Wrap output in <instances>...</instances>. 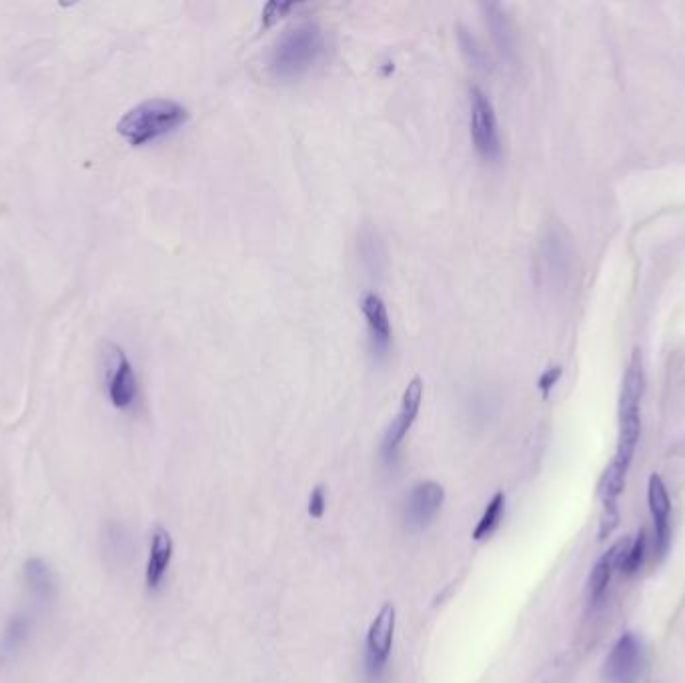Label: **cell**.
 <instances>
[{
  "mask_svg": "<svg viewBox=\"0 0 685 683\" xmlns=\"http://www.w3.org/2000/svg\"><path fill=\"white\" fill-rule=\"evenodd\" d=\"M327 509V495H325V487L317 485L309 497V515L315 519H321L325 515Z\"/></svg>",
  "mask_w": 685,
  "mask_h": 683,
  "instance_id": "obj_23",
  "label": "cell"
},
{
  "mask_svg": "<svg viewBox=\"0 0 685 683\" xmlns=\"http://www.w3.org/2000/svg\"><path fill=\"white\" fill-rule=\"evenodd\" d=\"M361 255H363V263L367 265V269L373 275L383 271L385 249H383V243L379 241V237L375 235V231H363V235H361Z\"/></svg>",
  "mask_w": 685,
  "mask_h": 683,
  "instance_id": "obj_19",
  "label": "cell"
},
{
  "mask_svg": "<svg viewBox=\"0 0 685 683\" xmlns=\"http://www.w3.org/2000/svg\"><path fill=\"white\" fill-rule=\"evenodd\" d=\"M459 45H461L463 53L467 55V59L471 61L473 67L479 69V67L485 65V53L481 51L477 39L471 33H467L465 29H459Z\"/></svg>",
  "mask_w": 685,
  "mask_h": 683,
  "instance_id": "obj_21",
  "label": "cell"
},
{
  "mask_svg": "<svg viewBox=\"0 0 685 683\" xmlns=\"http://www.w3.org/2000/svg\"><path fill=\"white\" fill-rule=\"evenodd\" d=\"M189 117V109L173 99H149L121 117L117 133L129 145L143 147L175 133L189 121Z\"/></svg>",
  "mask_w": 685,
  "mask_h": 683,
  "instance_id": "obj_2",
  "label": "cell"
},
{
  "mask_svg": "<svg viewBox=\"0 0 685 683\" xmlns=\"http://www.w3.org/2000/svg\"><path fill=\"white\" fill-rule=\"evenodd\" d=\"M629 545H631L629 539H625V537L619 539V541H617L607 553H603V555L597 559V563L593 565L591 575H589V595H591L593 601H597V599L605 593V589H607V585H609V581H611L613 571H615V569H621L623 559H625V555H627V551H629Z\"/></svg>",
  "mask_w": 685,
  "mask_h": 683,
  "instance_id": "obj_16",
  "label": "cell"
},
{
  "mask_svg": "<svg viewBox=\"0 0 685 683\" xmlns=\"http://www.w3.org/2000/svg\"><path fill=\"white\" fill-rule=\"evenodd\" d=\"M643 667L641 641L633 633H623L611 647L605 665V683H637Z\"/></svg>",
  "mask_w": 685,
  "mask_h": 683,
  "instance_id": "obj_8",
  "label": "cell"
},
{
  "mask_svg": "<svg viewBox=\"0 0 685 683\" xmlns=\"http://www.w3.org/2000/svg\"><path fill=\"white\" fill-rule=\"evenodd\" d=\"M105 387L111 405L131 411L139 399V381L127 353L117 343L105 345Z\"/></svg>",
  "mask_w": 685,
  "mask_h": 683,
  "instance_id": "obj_4",
  "label": "cell"
},
{
  "mask_svg": "<svg viewBox=\"0 0 685 683\" xmlns=\"http://www.w3.org/2000/svg\"><path fill=\"white\" fill-rule=\"evenodd\" d=\"M561 375H563V369H561L559 365L549 367V369L543 371V375H541L539 381H537V387H539V391H541V395H543L545 399L551 395V391H553V387L557 385V381L561 379Z\"/></svg>",
  "mask_w": 685,
  "mask_h": 683,
  "instance_id": "obj_22",
  "label": "cell"
},
{
  "mask_svg": "<svg viewBox=\"0 0 685 683\" xmlns=\"http://www.w3.org/2000/svg\"><path fill=\"white\" fill-rule=\"evenodd\" d=\"M645 561V531H639V535L635 537V541L629 545V551L623 559V565H621V571H625L627 575H633L641 569Z\"/></svg>",
  "mask_w": 685,
  "mask_h": 683,
  "instance_id": "obj_20",
  "label": "cell"
},
{
  "mask_svg": "<svg viewBox=\"0 0 685 683\" xmlns=\"http://www.w3.org/2000/svg\"><path fill=\"white\" fill-rule=\"evenodd\" d=\"M361 311L367 323L369 331V341H371V351L377 361H385L391 343H393V327H391V317L387 311L385 301L377 293H367L361 303Z\"/></svg>",
  "mask_w": 685,
  "mask_h": 683,
  "instance_id": "obj_11",
  "label": "cell"
},
{
  "mask_svg": "<svg viewBox=\"0 0 685 683\" xmlns=\"http://www.w3.org/2000/svg\"><path fill=\"white\" fill-rule=\"evenodd\" d=\"M423 403V379L421 377H413L401 397V407L397 417L391 421V425L385 431L383 443H381V459L387 467H393L401 449V443L405 441L407 433L411 431L419 409Z\"/></svg>",
  "mask_w": 685,
  "mask_h": 683,
  "instance_id": "obj_6",
  "label": "cell"
},
{
  "mask_svg": "<svg viewBox=\"0 0 685 683\" xmlns=\"http://www.w3.org/2000/svg\"><path fill=\"white\" fill-rule=\"evenodd\" d=\"M645 393V371L641 353L633 351L625 373L621 381V393H619V435H617V449L615 461L617 465L629 469L635 447L641 435V399Z\"/></svg>",
  "mask_w": 685,
  "mask_h": 683,
  "instance_id": "obj_3",
  "label": "cell"
},
{
  "mask_svg": "<svg viewBox=\"0 0 685 683\" xmlns=\"http://www.w3.org/2000/svg\"><path fill=\"white\" fill-rule=\"evenodd\" d=\"M23 581L35 609L45 611L59 601V575L47 559L29 557L23 565Z\"/></svg>",
  "mask_w": 685,
  "mask_h": 683,
  "instance_id": "obj_9",
  "label": "cell"
},
{
  "mask_svg": "<svg viewBox=\"0 0 685 683\" xmlns=\"http://www.w3.org/2000/svg\"><path fill=\"white\" fill-rule=\"evenodd\" d=\"M99 547L103 561L111 569H123L131 563L135 553V543L129 527L117 519L105 521L99 535Z\"/></svg>",
  "mask_w": 685,
  "mask_h": 683,
  "instance_id": "obj_12",
  "label": "cell"
},
{
  "mask_svg": "<svg viewBox=\"0 0 685 683\" xmlns=\"http://www.w3.org/2000/svg\"><path fill=\"white\" fill-rule=\"evenodd\" d=\"M647 503H649V511L655 525V549L659 557H663L669 547V535H671V527H669L671 503H669L665 483L655 473L649 477V483H647Z\"/></svg>",
  "mask_w": 685,
  "mask_h": 683,
  "instance_id": "obj_14",
  "label": "cell"
},
{
  "mask_svg": "<svg viewBox=\"0 0 685 683\" xmlns=\"http://www.w3.org/2000/svg\"><path fill=\"white\" fill-rule=\"evenodd\" d=\"M445 501V489L435 481L417 483L405 501V523L413 531L427 529Z\"/></svg>",
  "mask_w": 685,
  "mask_h": 683,
  "instance_id": "obj_10",
  "label": "cell"
},
{
  "mask_svg": "<svg viewBox=\"0 0 685 683\" xmlns=\"http://www.w3.org/2000/svg\"><path fill=\"white\" fill-rule=\"evenodd\" d=\"M471 139L475 151L485 161H497L501 157V135L495 109L489 97L479 89L471 87Z\"/></svg>",
  "mask_w": 685,
  "mask_h": 683,
  "instance_id": "obj_7",
  "label": "cell"
},
{
  "mask_svg": "<svg viewBox=\"0 0 685 683\" xmlns=\"http://www.w3.org/2000/svg\"><path fill=\"white\" fill-rule=\"evenodd\" d=\"M395 623V607L391 603H385L369 625L365 639V673L369 681H379L387 669L395 639Z\"/></svg>",
  "mask_w": 685,
  "mask_h": 683,
  "instance_id": "obj_5",
  "label": "cell"
},
{
  "mask_svg": "<svg viewBox=\"0 0 685 683\" xmlns=\"http://www.w3.org/2000/svg\"><path fill=\"white\" fill-rule=\"evenodd\" d=\"M325 53V33L317 23H299L287 29L275 43L269 69L281 81L307 75Z\"/></svg>",
  "mask_w": 685,
  "mask_h": 683,
  "instance_id": "obj_1",
  "label": "cell"
},
{
  "mask_svg": "<svg viewBox=\"0 0 685 683\" xmlns=\"http://www.w3.org/2000/svg\"><path fill=\"white\" fill-rule=\"evenodd\" d=\"M175 553V543L167 527L157 525L153 535H151V545H149V557H147V567H145V585L149 591H159L171 561Z\"/></svg>",
  "mask_w": 685,
  "mask_h": 683,
  "instance_id": "obj_13",
  "label": "cell"
},
{
  "mask_svg": "<svg viewBox=\"0 0 685 683\" xmlns=\"http://www.w3.org/2000/svg\"><path fill=\"white\" fill-rule=\"evenodd\" d=\"M625 475H627V469L617 465L615 461H611L605 467L599 481V497H601L603 507L617 505V497L623 493V487H625Z\"/></svg>",
  "mask_w": 685,
  "mask_h": 683,
  "instance_id": "obj_17",
  "label": "cell"
},
{
  "mask_svg": "<svg viewBox=\"0 0 685 683\" xmlns=\"http://www.w3.org/2000/svg\"><path fill=\"white\" fill-rule=\"evenodd\" d=\"M37 619L31 611H19L9 617L3 635H0V655L5 659L17 657L33 639Z\"/></svg>",
  "mask_w": 685,
  "mask_h": 683,
  "instance_id": "obj_15",
  "label": "cell"
},
{
  "mask_svg": "<svg viewBox=\"0 0 685 683\" xmlns=\"http://www.w3.org/2000/svg\"><path fill=\"white\" fill-rule=\"evenodd\" d=\"M505 515V495L499 491L491 497V501L487 503L481 519L477 521L475 529H473V539L475 541H483L487 539L491 533H495V529L501 525V519Z\"/></svg>",
  "mask_w": 685,
  "mask_h": 683,
  "instance_id": "obj_18",
  "label": "cell"
}]
</instances>
